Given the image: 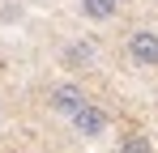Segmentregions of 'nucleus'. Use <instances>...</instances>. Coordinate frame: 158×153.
I'll return each instance as SVG.
<instances>
[{
  "instance_id": "nucleus-3",
  "label": "nucleus",
  "mask_w": 158,
  "mask_h": 153,
  "mask_svg": "<svg viewBox=\"0 0 158 153\" xmlns=\"http://www.w3.org/2000/svg\"><path fill=\"white\" fill-rule=\"evenodd\" d=\"M128 55H132L137 68H158V30H132Z\"/></svg>"
},
{
  "instance_id": "nucleus-7",
  "label": "nucleus",
  "mask_w": 158,
  "mask_h": 153,
  "mask_svg": "<svg viewBox=\"0 0 158 153\" xmlns=\"http://www.w3.org/2000/svg\"><path fill=\"white\" fill-rule=\"evenodd\" d=\"M0 115H4V111H0Z\"/></svg>"
},
{
  "instance_id": "nucleus-4",
  "label": "nucleus",
  "mask_w": 158,
  "mask_h": 153,
  "mask_svg": "<svg viewBox=\"0 0 158 153\" xmlns=\"http://www.w3.org/2000/svg\"><path fill=\"white\" fill-rule=\"evenodd\" d=\"M81 13L90 22H111L120 13V0H81Z\"/></svg>"
},
{
  "instance_id": "nucleus-1",
  "label": "nucleus",
  "mask_w": 158,
  "mask_h": 153,
  "mask_svg": "<svg viewBox=\"0 0 158 153\" xmlns=\"http://www.w3.org/2000/svg\"><path fill=\"white\" fill-rule=\"evenodd\" d=\"M69 124H73V132H77L81 140H98V136H107V128H111V115H107V106H98V102H81L77 111L69 115Z\"/></svg>"
},
{
  "instance_id": "nucleus-2",
  "label": "nucleus",
  "mask_w": 158,
  "mask_h": 153,
  "mask_svg": "<svg viewBox=\"0 0 158 153\" xmlns=\"http://www.w3.org/2000/svg\"><path fill=\"white\" fill-rule=\"evenodd\" d=\"M81 102H90V94L81 89L77 81H60V85H52V89H47V106H52L56 115H64V119L77 111Z\"/></svg>"
},
{
  "instance_id": "nucleus-6",
  "label": "nucleus",
  "mask_w": 158,
  "mask_h": 153,
  "mask_svg": "<svg viewBox=\"0 0 158 153\" xmlns=\"http://www.w3.org/2000/svg\"><path fill=\"white\" fill-rule=\"evenodd\" d=\"M90 60H94V47H85V43L69 47V64H90Z\"/></svg>"
},
{
  "instance_id": "nucleus-5",
  "label": "nucleus",
  "mask_w": 158,
  "mask_h": 153,
  "mask_svg": "<svg viewBox=\"0 0 158 153\" xmlns=\"http://www.w3.org/2000/svg\"><path fill=\"white\" fill-rule=\"evenodd\" d=\"M120 153H154V145H150V136H145V132H137V128H132V132L120 136Z\"/></svg>"
}]
</instances>
